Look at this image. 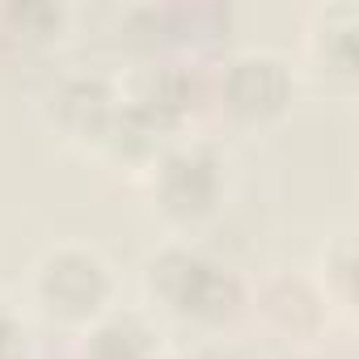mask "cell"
Returning <instances> with one entry per match:
<instances>
[{"label": "cell", "mask_w": 359, "mask_h": 359, "mask_svg": "<svg viewBox=\"0 0 359 359\" xmlns=\"http://www.w3.org/2000/svg\"><path fill=\"white\" fill-rule=\"evenodd\" d=\"M271 76H279V68H275V64H266V60H250V64H241V68H237V76H233V97H237L245 110L275 106L279 97H271V93L262 89V81H271Z\"/></svg>", "instance_id": "6da1fadb"}]
</instances>
